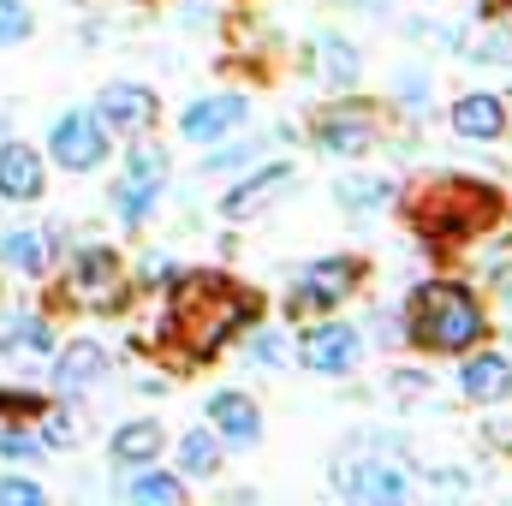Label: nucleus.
<instances>
[{
    "instance_id": "nucleus-28",
    "label": "nucleus",
    "mask_w": 512,
    "mask_h": 506,
    "mask_svg": "<svg viewBox=\"0 0 512 506\" xmlns=\"http://www.w3.org/2000/svg\"><path fill=\"white\" fill-rule=\"evenodd\" d=\"M239 340H245V358H251L256 370H286L292 364V334L280 322H251Z\"/></svg>"
},
{
    "instance_id": "nucleus-24",
    "label": "nucleus",
    "mask_w": 512,
    "mask_h": 506,
    "mask_svg": "<svg viewBox=\"0 0 512 506\" xmlns=\"http://www.w3.org/2000/svg\"><path fill=\"white\" fill-rule=\"evenodd\" d=\"M12 352H54V322L42 310H0V358Z\"/></svg>"
},
{
    "instance_id": "nucleus-11",
    "label": "nucleus",
    "mask_w": 512,
    "mask_h": 506,
    "mask_svg": "<svg viewBox=\"0 0 512 506\" xmlns=\"http://www.w3.org/2000/svg\"><path fill=\"white\" fill-rule=\"evenodd\" d=\"M96 120L108 126V137H126L131 143V137L161 126V96L149 84H137V78H114V84L96 90Z\"/></svg>"
},
{
    "instance_id": "nucleus-38",
    "label": "nucleus",
    "mask_w": 512,
    "mask_h": 506,
    "mask_svg": "<svg viewBox=\"0 0 512 506\" xmlns=\"http://www.w3.org/2000/svg\"><path fill=\"white\" fill-rule=\"evenodd\" d=\"M423 6H447V0H423Z\"/></svg>"
},
{
    "instance_id": "nucleus-13",
    "label": "nucleus",
    "mask_w": 512,
    "mask_h": 506,
    "mask_svg": "<svg viewBox=\"0 0 512 506\" xmlns=\"http://www.w3.org/2000/svg\"><path fill=\"white\" fill-rule=\"evenodd\" d=\"M245 126H251V96H239V90L197 96V102H185V114H179V137L197 143V149L227 143V137H239Z\"/></svg>"
},
{
    "instance_id": "nucleus-15",
    "label": "nucleus",
    "mask_w": 512,
    "mask_h": 506,
    "mask_svg": "<svg viewBox=\"0 0 512 506\" xmlns=\"http://www.w3.org/2000/svg\"><path fill=\"white\" fill-rule=\"evenodd\" d=\"M203 417H209V429L227 441V453H245V447L262 441V405H256L245 387H215L209 405H203Z\"/></svg>"
},
{
    "instance_id": "nucleus-30",
    "label": "nucleus",
    "mask_w": 512,
    "mask_h": 506,
    "mask_svg": "<svg viewBox=\"0 0 512 506\" xmlns=\"http://www.w3.org/2000/svg\"><path fill=\"white\" fill-rule=\"evenodd\" d=\"M36 36V12L24 0H0V48H24Z\"/></svg>"
},
{
    "instance_id": "nucleus-35",
    "label": "nucleus",
    "mask_w": 512,
    "mask_h": 506,
    "mask_svg": "<svg viewBox=\"0 0 512 506\" xmlns=\"http://www.w3.org/2000/svg\"><path fill=\"white\" fill-rule=\"evenodd\" d=\"M42 501H48V489L36 477H24V471H6L0 477V506H42Z\"/></svg>"
},
{
    "instance_id": "nucleus-10",
    "label": "nucleus",
    "mask_w": 512,
    "mask_h": 506,
    "mask_svg": "<svg viewBox=\"0 0 512 506\" xmlns=\"http://www.w3.org/2000/svg\"><path fill=\"white\" fill-rule=\"evenodd\" d=\"M298 185V167L286 161V155H274V161H251L245 167V179H233L227 191H221V221H256V215H268L286 191Z\"/></svg>"
},
{
    "instance_id": "nucleus-8",
    "label": "nucleus",
    "mask_w": 512,
    "mask_h": 506,
    "mask_svg": "<svg viewBox=\"0 0 512 506\" xmlns=\"http://www.w3.org/2000/svg\"><path fill=\"white\" fill-rule=\"evenodd\" d=\"M108 149H114V137L96 120V108H60V114L48 120L42 155H48L60 173H96V167L108 161Z\"/></svg>"
},
{
    "instance_id": "nucleus-4",
    "label": "nucleus",
    "mask_w": 512,
    "mask_h": 506,
    "mask_svg": "<svg viewBox=\"0 0 512 506\" xmlns=\"http://www.w3.org/2000/svg\"><path fill=\"white\" fill-rule=\"evenodd\" d=\"M364 286V262L352 251H328L316 262H304L286 280V322H310V316H334L352 292Z\"/></svg>"
},
{
    "instance_id": "nucleus-36",
    "label": "nucleus",
    "mask_w": 512,
    "mask_h": 506,
    "mask_svg": "<svg viewBox=\"0 0 512 506\" xmlns=\"http://www.w3.org/2000/svg\"><path fill=\"white\" fill-rule=\"evenodd\" d=\"M489 286H495V298H501V304L512 310V256H507V262H495V268H489Z\"/></svg>"
},
{
    "instance_id": "nucleus-16",
    "label": "nucleus",
    "mask_w": 512,
    "mask_h": 506,
    "mask_svg": "<svg viewBox=\"0 0 512 506\" xmlns=\"http://www.w3.org/2000/svg\"><path fill=\"white\" fill-rule=\"evenodd\" d=\"M108 370H114V358H108V346H102V340H66V346H54L48 381H54V393L78 399V393L102 387V381H108Z\"/></svg>"
},
{
    "instance_id": "nucleus-33",
    "label": "nucleus",
    "mask_w": 512,
    "mask_h": 506,
    "mask_svg": "<svg viewBox=\"0 0 512 506\" xmlns=\"http://www.w3.org/2000/svg\"><path fill=\"white\" fill-rule=\"evenodd\" d=\"M42 405H48V393H36V387H0V417L36 423V417H42Z\"/></svg>"
},
{
    "instance_id": "nucleus-25",
    "label": "nucleus",
    "mask_w": 512,
    "mask_h": 506,
    "mask_svg": "<svg viewBox=\"0 0 512 506\" xmlns=\"http://www.w3.org/2000/svg\"><path fill=\"white\" fill-rule=\"evenodd\" d=\"M280 137H292V131H262V137H227V143H209V155H203V179H221V173H245L251 161H262V149L268 143H280Z\"/></svg>"
},
{
    "instance_id": "nucleus-7",
    "label": "nucleus",
    "mask_w": 512,
    "mask_h": 506,
    "mask_svg": "<svg viewBox=\"0 0 512 506\" xmlns=\"http://www.w3.org/2000/svg\"><path fill=\"white\" fill-rule=\"evenodd\" d=\"M292 364H304L322 381L352 376L364 364V328L358 322H334V316H310V328L292 334Z\"/></svg>"
},
{
    "instance_id": "nucleus-5",
    "label": "nucleus",
    "mask_w": 512,
    "mask_h": 506,
    "mask_svg": "<svg viewBox=\"0 0 512 506\" xmlns=\"http://www.w3.org/2000/svg\"><path fill=\"white\" fill-rule=\"evenodd\" d=\"M167 173H173V155H167L149 131L131 137L126 167H120V179H114V215H120V227H143V221H149V209L167 197Z\"/></svg>"
},
{
    "instance_id": "nucleus-34",
    "label": "nucleus",
    "mask_w": 512,
    "mask_h": 506,
    "mask_svg": "<svg viewBox=\"0 0 512 506\" xmlns=\"http://www.w3.org/2000/svg\"><path fill=\"white\" fill-rule=\"evenodd\" d=\"M459 54H471V60H483V66H489V60H495V66H507V60H512V30L495 24V30H483V42H459Z\"/></svg>"
},
{
    "instance_id": "nucleus-1",
    "label": "nucleus",
    "mask_w": 512,
    "mask_h": 506,
    "mask_svg": "<svg viewBox=\"0 0 512 506\" xmlns=\"http://www.w3.org/2000/svg\"><path fill=\"white\" fill-rule=\"evenodd\" d=\"M167 346L179 352V364H209L221 358L251 322H262V292L221 274V268H179V280L167 286Z\"/></svg>"
},
{
    "instance_id": "nucleus-17",
    "label": "nucleus",
    "mask_w": 512,
    "mask_h": 506,
    "mask_svg": "<svg viewBox=\"0 0 512 506\" xmlns=\"http://www.w3.org/2000/svg\"><path fill=\"white\" fill-rule=\"evenodd\" d=\"M54 256H60V227L54 221L48 227H6L0 233V268L18 274V280H48Z\"/></svg>"
},
{
    "instance_id": "nucleus-14",
    "label": "nucleus",
    "mask_w": 512,
    "mask_h": 506,
    "mask_svg": "<svg viewBox=\"0 0 512 506\" xmlns=\"http://www.w3.org/2000/svg\"><path fill=\"white\" fill-rule=\"evenodd\" d=\"M453 381H459V393H465L471 405H507L512 399V352H501V346L483 340V346L459 352Z\"/></svg>"
},
{
    "instance_id": "nucleus-6",
    "label": "nucleus",
    "mask_w": 512,
    "mask_h": 506,
    "mask_svg": "<svg viewBox=\"0 0 512 506\" xmlns=\"http://www.w3.org/2000/svg\"><path fill=\"white\" fill-rule=\"evenodd\" d=\"M66 298H72L78 310H96V316L120 310L131 298L126 256L114 251V245H78L72 262H66Z\"/></svg>"
},
{
    "instance_id": "nucleus-2",
    "label": "nucleus",
    "mask_w": 512,
    "mask_h": 506,
    "mask_svg": "<svg viewBox=\"0 0 512 506\" xmlns=\"http://www.w3.org/2000/svg\"><path fill=\"white\" fill-rule=\"evenodd\" d=\"M393 209L405 215V227L429 245H465L477 233H495L501 215H507V197L501 185L477 179V173H423L411 179Z\"/></svg>"
},
{
    "instance_id": "nucleus-31",
    "label": "nucleus",
    "mask_w": 512,
    "mask_h": 506,
    "mask_svg": "<svg viewBox=\"0 0 512 506\" xmlns=\"http://www.w3.org/2000/svg\"><path fill=\"white\" fill-rule=\"evenodd\" d=\"M393 102H399L405 114H423V108H429V72H423V66L393 72Z\"/></svg>"
},
{
    "instance_id": "nucleus-21",
    "label": "nucleus",
    "mask_w": 512,
    "mask_h": 506,
    "mask_svg": "<svg viewBox=\"0 0 512 506\" xmlns=\"http://www.w3.org/2000/svg\"><path fill=\"white\" fill-rule=\"evenodd\" d=\"M161 447H167V429H161V417H126L114 435H108V459L114 465H149V459H161Z\"/></svg>"
},
{
    "instance_id": "nucleus-18",
    "label": "nucleus",
    "mask_w": 512,
    "mask_h": 506,
    "mask_svg": "<svg viewBox=\"0 0 512 506\" xmlns=\"http://www.w3.org/2000/svg\"><path fill=\"white\" fill-rule=\"evenodd\" d=\"M42 191H48V155L24 137H6L0 143V197L24 209V203H42Z\"/></svg>"
},
{
    "instance_id": "nucleus-19",
    "label": "nucleus",
    "mask_w": 512,
    "mask_h": 506,
    "mask_svg": "<svg viewBox=\"0 0 512 506\" xmlns=\"http://www.w3.org/2000/svg\"><path fill=\"white\" fill-rule=\"evenodd\" d=\"M447 126L465 143H501L507 137V96L501 90H465L453 108H447Z\"/></svg>"
},
{
    "instance_id": "nucleus-9",
    "label": "nucleus",
    "mask_w": 512,
    "mask_h": 506,
    "mask_svg": "<svg viewBox=\"0 0 512 506\" xmlns=\"http://www.w3.org/2000/svg\"><path fill=\"white\" fill-rule=\"evenodd\" d=\"M310 137H316V149L334 155V161H364V155L382 143V114H376V102H364V96L346 90V102H334V108L316 114Z\"/></svg>"
},
{
    "instance_id": "nucleus-32",
    "label": "nucleus",
    "mask_w": 512,
    "mask_h": 506,
    "mask_svg": "<svg viewBox=\"0 0 512 506\" xmlns=\"http://www.w3.org/2000/svg\"><path fill=\"white\" fill-rule=\"evenodd\" d=\"M179 268H185V262H173V256L149 251L143 262H137V274H131V286H143V292H167V286L179 280Z\"/></svg>"
},
{
    "instance_id": "nucleus-22",
    "label": "nucleus",
    "mask_w": 512,
    "mask_h": 506,
    "mask_svg": "<svg viewBox=\"0 0 512 506\" xmlns=\"http://www.w3.org/2000/svg\"><path fill=\"white\" fill-rule=\"evenodd\" d=\"M399 197V179H382V173H346L334 179V203L346 215H376V209H393Z\"/></svg>"
},
{
    "instance_id": "nucleus-39",
    "label": "nucleus",
    "mask_w": 512,
    "mask_h": 506,
    "mask_svg": "<svg viewBox=\"0 0 512 506\" xmlns=\"http://www.w3.org/2000/svg\"><path fill=\"white\" fill-rule=\"evenodd\" d=\"M489 6H512V0H489Z\"/></svg>"
},
{
    "instance_id": "nucleus-26",
    "label": "nucleus",
    "mask_w": 512,
    "mask_h": 506,
    "mask_svg": "<svg viewBox=\"0 0 512 506\" xmlns=\"http://www.w3.org/2000/svg\"><path fill=\"white\" fill-rule=\"evenodd\" d=\"M126 495H131L137 506H179L185 495H191V483H185L179 471H161V465L149 459V465H137V471H131Z\"/></svg>"
},
{
    "instance_id": "nucleus-29",
    "label": "nucleus",
    "mask_w": 512,
    "mask_h": 506,
    "mask_svg": "<svg viewBox=\"0 0 512 506\" xmlns=\"http://www.w3.org/2000/svg\"><path fill=\"white\" fill-rule=\"evenodd\" d=\"M42 453H48V441H42L30 423H18V417L0 423V459H6V465H36Z\"/></svg>"
},
{
    "instance_id": "nucleus-20",
    "label": "nucleus",
    "mask_w": 512,
    "mask_h": 506,
    "mask_svg": "<svg viewBox=\"0 0 512 506\" xmlns=\"http://www.w3.org/2000/svg\"><path fill=\"white\" fill-rule=\"evenodd\" d=\"M310 66H316V78L328 84V90H358V78H364V54H358V42L352 36H340V30H316V42H310Z\"/></svg>"
},
{
    "instance_id": "nucleus-37",
    "label": "nucleus",
    "mask_w": 512,
    "mask_h": 506,
    "mask_svg": "<svg viewBox=\"0 0 512 506\" xmlns=\"http://www.w3.org/2000/svg\"><path fill=\"white\" fill-rule=\"evenodd\" d=\"M507 137H512V102H507Z\"/></svg>"
},
{
    "instance_id": "nucleus-3",
    "label": "nucleus",
    "mask_w": 512,
    "mask_h": 506,
    "mask_svg": "<svg viewBox=\"0 0 512 506\" xmlns=\"http://www.w3.org/2000/svg\"><path fill=\"white\" fill-rule=\"evenodd\" d=\"M489 328H495V322H489V304H483L477 286H465V280L435 274V280H417L411 298H405V340H411L417 352L459 358V352L483 346Z\"/></svg>"
},
{
    "instance_id": "nucleus-23",
    "label": "nucleus",
    "mask_w": 512,
    "mask_h": 506,
    "mask_svg": "<svg viewBox=\"0 0 512 506\" xmlns=\"http://www.w3.org/2000/svg\"><path fill=\"white\" fill-rule=\"evenodd\" d=\"M221 465H227V441L209 429V423H197V429H185L179 435V477L191 483H203V477H221Z\"/></svg>"
},
{
    "instance_id": "nucleus-12",
    "label": "nucleus",
    "mask_w": 512,
    "mask_h": 506,
    "mask_svg": "<svg viewBox=\"0 0 512 506\" xmlns=\"http://www.w3.org/2000/svg\"><path fill=\"white\" fill-rule=\"evenodd\" d=\"M334 495H346V501H405L411 471L387 453H358V459L334 465Z\"/></svg>"
},
{
    "instance_id": "nucleus-27",
    "label": "nucleus",
    "mask_w": 512,
    "mask_h": 506,
    "mask_svg": "<svg viewBox=\"0 0 512 506\" xmlns=\"http://www.w3.org/2000/svg\"><path fill=\"white\" fill-rule=\"evenodd\" d=\"M36 435L48 441V447H84V435H90V417L60 393V399H48L42 405V417H36Z\"/></svg>"
}]
</instances>
